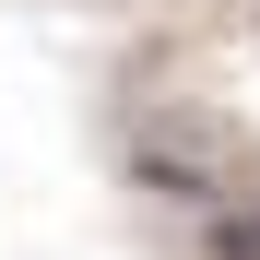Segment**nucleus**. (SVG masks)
<instances>
[{
    "label": "nucleus",
    "instance_id": "nucleus-1",
    "mask_svg": "<svg viewBox=\"0 0 260 260\" xmlns=\"http://www.w3.org/2000/svg\"><path fill=\"white\" fill-rule=\"evenodd\" d=\"M118 154H130V178H142L154 201H189V213H225V201H237V130L201 118V107H178V95L130 107Z\"/></svg>",
    "mask_w": 260,
    "mask_h": 260
},
{
    "label": "nucleus",
    "instance_id": "nucleus-3",
    "mask_svg": "<svg viewBox=\"0 0 260 260\" xmlns=\"http://www.w3.org/2000/svg\"><path fill=\"white\" fill-rule=\"evenodd\" d=\"M248 36H260V0H248Z\"/></svg>",
    "mask_w": 260,
    "mask_h": 260
},
{
    "label": "nucleus",
    "instance_id": "nucleus-2",
    "mask_svg": "<svg viewBox=\"0 0 260 260\" xmlns=\"http://www.w3.org/2000/svg\"><path fill=\"white\" fill-rule=\"evenodd\" d=\"M213 260H260V201H225V213H213Z\"/></svg>",
    "mask_w": 260,
    "mask_h": 260
}]
</instances>
